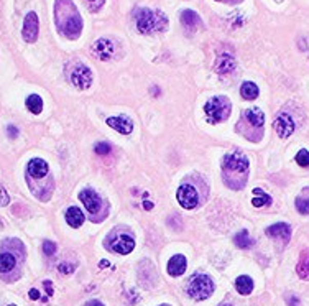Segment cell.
I'll return each instance as SVG.
<instances>
[{
  "label": "cell",
  "instance_id": "obj_1",
  "mask_svg": "<svg viewBox=\"0 0 309 306\" xmlns=\"http://www.w3.org/2000/svg\"><path fill=\"white\" fill-rule=\"evenodd\" d=\"M54 20H56L59 33L68 36L69 40H74L81 35L83 18L73 0H56V4H54Z\"/></svg>",
  "mask_w": 309,
  "mask_h": 306
},
{
  "label": "cell",
  "instance_id": "obj_8",
  "mask_svg": "<svg viewBox=\"0 0 309 306\" xmlns=\"http://www.w3.org/2000/svg\"><path fill=\"white\" fill-rule=\"evenodd\" d=\"M176 198L179 201V204L183 206L184 209H194L199 202V198H197V191L196 188L191 185H181Z\"/></svg>",
  "mask_w": 309,
  "mask_h": 306
},
{
  "label": "cell",
  "instance_id": "obj_32",
  "mask_svg": "<svg viewBox=\"0 0 309 306\" xmlns=\"http://www.w3.org/2000/svg\"><path fill=\"white\" fill-rule=\"evenodd\" d=\"M58 270H59L61 273H73V272H74V265H73V263H66V262H63V263H59Z\"/></svg>",
  "mask_w": 309,
  "mask_h": 306
},
{
  "label": "cell",
  "instance_id": "obj_38",
  "mask_svg": "<svg viewBox=\"0 0 309 306\" xmlns=\"http://www.w3.org/2000/svg\"><path fill=\"white\" fill-rule=\"evenodd\" d=\"M86 306H104V304H102L100 301H97V300H92V301H89V303H87Z\"/></svg>",
  "mask_w": 309,
  "mask_h": 306
},
{
  "label": "cell",
  "instance_id": "obj_26",
  "mask_svg": "<svg viewBox=\"0 0 309 306\" xmlns=\"http://www.w3.org/2000/svg\"><path fill=\"white\" fill-rule=\"evenodd\" d=\"M27 109L31 114H42L43 111V100L36 94H31V96L27 99Z\"/></svg>",
  "mask_w": 309,
  "mask_h": 306
},
{
  "label": "cell",
  "instance_id": "obj_4",
  "mask_svg": "<svg viewBox=\"0 0 309 306\" xmlns=\"http://www.w3.org/2000/svg\"><path fill=\"white\" fill-rule=\"evenodd\" d=\"M232 111V104L225 96H216L209 99L204 106L205 119L209 124H220L229 119Z\"/></svg>",
  "mask_w": 309,
  "mask_h": 306
},
{
  "label": "cell",
  "instance_id": "obj_36",
  "mask_svg": "<svg viewBox=\"0 0 309 306\" xmlns=\"http://www.w3.org/2000/svg\"><path fill=\"white\" fill-rule=\"evenodd\" d=\"M45 288H46V292H48V295H53V287H51V281H45Z\"/></svg>",
  "mask_w": 309,
  "mask_h": 306
},
{
  "label": "cell",
  "instance_id": "obj_24",
  "mask_svg": "<svg viewBox=\"0 0 309 306\" xmlns=\"http://www.w3.org/2000/svg\"><path fill=\"white\" fill-rule=\"evenodd\" d=\"M296 209L301 214H309V188H304L296 198Z\"/></svg>",
  "mask_w": 309,
  "mask_h": 306
},
{
  "label": "cell",
  "instance_id": "obj_39",
  "mask_svg": "<svg viewBox=\"0 0 309 306\" xmlns=\"http://www.w3.org/2000/svg\"><path fill=\"white\" fill-rule=\"evenodd\" d=\"M296 304H298V298L293 296L291 300H290V306H296Z\"/></svg>",
  "mask_w": 309,
  "mask_h": 306
},
{
  "label": "cell",
  "instance_id": "obj_41",
  "mask_svg": "<svg viewBox=\"0 0 309 306\" xmlns=\"http://www.w3.org/2000/svg\"><path fill=\"white\" fill-rule=\"evenodd\" d=\"M220 306H231V304H220Z\"/></svg>",
  "mask_w": 309,
  "mask_h": 306
},
{
  "label": "cell",
  "instance_id": "obj_10",
  "mask_svg": "<svg viewBox=\"0 0 309 306\" xmlns=\"http://www.w3.org/2000/svg\"><path fill=\"white\" fill-rule=\"evenodd\" d=\"M273 127L276 130V133L281 137V138H288L293 132H295V122H293L291 115L290 114H278V117L275 119Z\"/></svg>",
  "mask_w": 309,
  "mask_h": 306
},
{
  "label": "cell",
  "instance_id": "obj_5",
  "mask_svg": "<svg viewBox=\"0 0 309 306\" xmlns=\"http://www.w3.org/2000/svg\"><path fill=\"white\" fill-rule=\"evenodd\" d=\"M214 292V283L211 277L197 273V275L191 277L188 283V295L194 298V300H205L209 298Z\"/></svg>",
  "mask_w": 309,
  "mask_h": 306
},
{
  "label": "cell",
  "instance_id": "obj_42",
  "mask_svg": "<svg viewBox=\"0 0 309 306\" xmlns=\"http://www.w3.org/2000/svg\"><path fill=\"white\" fill-rule=\"evenodd\" d=\"M10 306H17V304H10Z\"/></svg>",
  "mask_w": 309,
  "mask_h": 306
},
{
  "label": "cell",
  "instance_id": "obj_2",
  "mask_svg": "<svg viewBox=\"0 0 309 306\" xmlns=\"http://www.w3.org/2000/svg\"><path fill=\"white\" fill-rule=\"evenodd\" d=\"M224 181L232 190H242L247 185L249 176V160L242 152L227 153L222 160Z\"/></svg>",
  "mask_w": 309,
  "mask_h": 306
},
{
  "label": "cell",
  "instance_id": "obj_30",
  "mask_svg": "<svg viewBox=\"0 0 309 306\" xmlns=\"http://www.w3.org/2000/svg\"><path fill=\"white\" fill-rule=\"evenodd\" d=\"M94 150H96L97 155H109L112 152V147H110L107 142H99L96 147H94Z\"/></svg>",
  "mask_w": 309,
  "mask_h": 306
},
{
  "label": "cell",
  "instance_id": "obj_7",
  "mask_svg": "<svg viewBox=\"0 0 309 306\" xmlns=\"http://www.w3.org/2000/svg\"><path fill=\"white\" fill-rule=\"evenodd\" d=\"M109 249L112 250V252L127 255V254H130L133 249H135V240H133L130 235H127V234H117L109 240Z\"/></svg>",
  "mask_w": 309,
  "mask_h": 306
},
{
  "label": "cell",
  "instance_id": "obj_33",
  "mask_svg": "<svg viewBox=\"0 0 309 306\" xmlns=\"http://www.w3.org/2000/svg\"><path fill=\"white\" fill-rule=\"evenodd\" d=\"M9 202H10L9 193H7L4 188H0V204H2V206H7Z\"/></svg>",
  "mask_w": 309,
  "mask_h": 306
},
{
  "label": "cell",
  "instance_id": "obj_37",
  "mask_svg": "<svg viewBox=\"0 0 309 306\" xmlns=\"http://www.w3.org/2000/svg\"><path fill=\"white\" fill-rule=\"evenodd\" d=\"M153 206H155L153 202H148V201H145V202H143V209H147V211L153 209Z\"/></svg>",
  "mask_w": 309,
  "mask_h": 306
},
{
  "label": "cell",
  "instance_id": "obj_13",
  "mask_svg": "<svg viewBox=\"0 0 309 306\" xmlns=\"http://www.w3.org/2000/svg\"><path fill=\"white\" fill-rule=\"evenodd\" d=\"M107 125L112 127L114 130H117L118 133H122V135H129V133H132V130H133V122L127 115L109 117Z\"/></svg>",
  "mask_w": 309,
  "mask_h": 306
},
{
  "label": "cell",
  "instance_id": "obj_19",
  "mask_svg": "<svg viewBox=\"0 0 309 306\" xmlns=\"http://www.w3.org/2000/svg\"><path fill=\"white\" fill-rule=\"evenodd\" d=\"M296 273L301 280H309V249L299 255V262L296 265Z\"/></svg>",
  "mask_w": 309,
  "mask_h": 306
},
{
  "label": "cell",
  "instance_id": "obj_40",
  "mask_svg": "<svg viewBox=\"0 0 309 306\" xmlns=\"http://www.w3.org/2000/svg\"><path fill=\"white\" fill-rule=\"evenodd\" d=\"M109 265V262L107 260H102V262H99V267H100V269H102V267H107Z\"/></svg>",
  "mask_w": 309,
  "mask_h": 306
},
{
  "label": "cell",
  "instance_id": "obj_28",
  "mask_svg": "<svg viewBox=\"0 0 309 306\" xmlns=\"http://www.w3.org/2000/svg\"><path fill=\"white\" fill-rule=\"evenodd\" d=\"M234 242H235V246H237V247H240V249H249V247L253 246V240L250 239V235H249L247 231H240V232H237V234H235V237H234Z\"/></svg>",
  "mask_w": 309,
  "mask_h": 306
},
{
  "label": "cell",
  "instance_id": "obj_14",
  "mask_svg": "<svg viewBox=\"0 0 309 306\" xmlns=\"http://www.w3.org/2000/svg\"><path fill=\"white\" fill-rule=\"evenodd\" d=\"M266 235L272 239H281L283 244H288L290 242V235H291V227L284 222H278L273 224L266 229Z\"/></svg>",
  "mask_w": 309,
  "mask_h": 306
},
{
  "label": "cell",
  "instance_id": "obj_18",
  "mask_svg": "<svg viewBox=\"0 0 309 306\" xmlns=\"http://www.w3.org/2000/svg\"><path fill=\"white\" fill-rule=\"evenodd\" d=\"M186 258L183 255H174L168 262V273L171 277H179L186 272Z\"/></svg>",
  "mask_w": 309,
  "mask_h": 306
},
{
  "label": "cell",
  "instance_id": "obj_35",
  "mask_svg": "<svg viewBox=\"0 0 309 306\" xmlns=\"http://www.w3.org/2000/svg\"><path fill=\"white\" fill-rule=\"evenodd\" d=\"M7 133L12 137V138H17V135H18V130L15 129V127H9V130H7Z\"/></svg>",
  "mask_w": 309,
  "mask_h": 306
},
{
  "label": "cell",
  "instance_id": "obj_20",
  "mask_svg": "<svg viewBox=\"0 0 309 306\" xmlns=\"http://www.w3.org/2000/svg\"><path fill=\"white\" fill-rule=\"evenodd\" d=\"M66 222L71 226V227H81L83 226V222H84V214L81 213V209L79 208H69L68 211H66Z\"/></svg>",
  "mask_w": 309,
  "mask_h": 306
},
{
  "label": "cell",
  "instance_id": "obj_22",
  "mask_svg": "<svg viewBox=\"0 0 309 306\" xmlns=\"http://www.w3.org/2000/svg\"><path fill=\"white\" fill-rule=\"evenodd\" d=\"M258 94H260V91H258V86H257L255 83L247 81V83L242 84V88H240V96H242L243 99H247V100H255V99L258 97Z\"/></svg>",
  "mask_w": 309,
  "mask_h": 306
},
{
  "label": "cell",
  "instance_id": "obj_25",
  "mask_svg": "<svg viewBox=\"0 0 309 306\" xmlns=\"http://www.w3.org/2000/svg\"><path fill=\"white\" fill-rule=\"evenodd\" d=\"M15 263H17V260H15V257L12 254L9 252L0 254V272L2 273L12 272L15 269Z\"/></svg>",
  "mask_w": 309,
  "mask_h": 306
},
{
  "label": "cell",
  "instance_id": "obj_6",
  "mask_svg": "<svg viewBox=\"0 0 309 306\" xmlns=\"http://www.w3.org/2000/svg\"><path fill=\"white\" fill-rule=\"evenodd\" d=\"M71 77V83L73 86H76L77 89H87L89 86L92 84V73L91 69L87 68L83 63H76L73 71L69 74Z\"/></svg>",
  "mask_w": 309,
  "mask_h": 306
},
{
  "label": "cell",
  "instance_id": "obj_3",
  "mask_svg": "<svg viewBox=\"0 0 309 306\" xmlns=\"http://www.w3.org/2000/svg\"><path fill=\"white\" fill-rule=\"evenodd\" d=\"M135 22L140 33L148 35L153 31H163L168 28V18L160 10L138 9L135 12Z\"/></svg>",
  "mask_w": 309,
  "mask_h": 306
},
{
  "label": "cell",
  "instance_id": "obj_43",
  "mask_svg": "<svg viewBox=\"0 0 309 306\" xmlns=\"http://www.w3.org/2000/svg\"><path fill=\"white\" fill-rule=\"evenodd\" d=\"M89 2H94V0H89Z\"/></svg>",
  "mask_w": 309,
  "mask_h": 306
},
{
  "label": "cell",
  "instance_id": "obj_12",
  "mask_svg": "<svg viewBox=\"0 0 309 306\" xmlns=\"http://www.w3.org/2000/svg\"><path fill=\"white\" fill-rule=\"evenodd\" d=\"M79 199L83 201V204L87 209V213H89L91 216H96L100 211V206H102L100 198L97 196V193H94L92 190L81 191V193H79Z\"/></svg>",
  "mask_w": 309,
  "mask_h": 306
},
{
  "label": "cell",
  "instance_id": "obj_31",
  "mask_svg": "<svg viewBox=\"0 0 309 306\" xmlns=\"http://www.w3.org/2000/svg\"><path fill=\"white\" fill-rule=\"evenodd\" d=\"M43 252L46 255H54V252H56V244H54V242L46 240L43 244Z\"/></svg>",
  "mask_w": 309,
  "mask_h": 306
},
{
  "label": "cell",
  "instance_id": "obj_29",
  "mask_svg": "<svg viewBox=\"0 0 309 306\" xmlns=\"http://www.w3.org/2000/svg\"><path fill=\"white\" fill-rule=\"evenodd\" d=\"M295 160H296V163L299 165V167L307 168L309 167V152L307 150H299Z\"/></svg>",
  "mask_w": 309,
  "mask_h": 306
},
{
  "label": "cell",
  "instance_id": "obj_17",
  "mask_svg": "<svg viewBox=\"0 0 309 306\" xmlns=\"http://www.w3.org/2000/svg\"><path fill=\"white\" fill-rule=\"evenodd\" d=\"M243 119L249 120V124L253 129H258L261 132V127L265 124V114L260 111V109H250V111L243 112Z\"/></svg>",
  "mask_w": 309,
  "mask_h": 306
},
{
  "label": "cell",
  "instance_id": "obj_21",
  "mask_svg": "<svg viewBox=\"0 0 309 306\" xmlns=\"http://www.w3.org/2000/svg\"><path fill=\"white\" fill-rule=\"evenodd\" d=\"M235 290L240 295H250L253 290V280L247 275H240L235 280Z\"/></svg>",
  "mask_w": 309,
  "mask_h": 306
},
{
  "label": "cell",
  "instance_id": "obj_9",
  "mask_svg": "<svg viewBox=\"0 0 309 306\" xmlns=\"http://www.w3.org/2000/svg\"><path fill=\"white\" fill-rule=\"evenodd\" d=\"M38 30H39V23H38V15L35 12H30L25 17V23H23V40L27 43H35L38 38Z\"/></svg>",
  "mask_w": 309,
  "mask_h": 306
},
{
  "label": "cell",
  "instance_id": "obj_11",
  "mask_svg": "<svg viewBox=\"0 0 309 306\" xmlns=\"http://www.w3.org/2000/svg\"><path fill=\"white\" fill-rule=\"evenodd\" d=\"M92 51L99 59L109 61L112 59L115 54V45L110 40H107V38H100V40H97L92 45Z\"/></svg>",
  "mask_w": 309,
  "mask_h": 306
},
{
  "label": "cell",
  "instance_id": "obj_27",
  "mask_svg": "<svg viewBox=\"0 0 309 306\" xmlns=\"http://www.w3.org/2000/svg\"><path fill=\"white\" fill-rule=\"evenodd\" d=\"M181 20H183L184 27H188V28H196L201 22V18L197 17V13H194L193 10H184L181 13Z\"/></svg>",
  "mask_w": 309,
  "mask_h": 306
},
{
  "label": "cell",
  "instance_id": "obj_15",
  "mask_svg": "<svg viewBox=\"0 0 309 306\" xmlns=\"http://www.w3.org/2000/svg\"><path fill=\"white\" fill-rule=\"evenodd\" d=\"M48 171H50L48 163L42 158H33L28 163V168H27L28 176H33V178H46Z\"/></svg>",
  "mask_w": 309,
  "mask_h": 306
},
{
  "label": "cell",
  "instance_id": "obj_34",
  "mask_svg": "<svg viewBox=\"0 0 309 306\" xmlns=\"http://www.w3.org/2000/svg\"><path fill=\"white\" fill-rule=\"evenodd\" d=\"M28 295H30V298H31V300H39V292H38L36 288H31Z\"/></svg>",
  "mask_w": 309,
  "mask_h": 306
},
{
  "label": "cell",
  "instance_id": "obj_16",
  "mask_svg": "<svg viewBox=\"0 0 309 306\" xmlns=\"http://www.w3.org/2000/svg\"><path fill=\"white\" fill-rule=\"evenodd\" d=\"M235 69V59L231 56V54H220L216 61V71L219 74H231Z\"/></svg>",
  "mask_w": 309,
  "mask_h": 306
},
{
  "label": "cell",
  "instance_id": "obj_23",
  "mask_svg": "<svg viewBox=\"0 0 309 306\" xmlns=\"http://www.w3.org/2000/svg\"><path fill=\"white\" fill-rule=\"evenodd\" d=\"M253 194H255V198L252 199V204L255 208H261V206H268V204H272V196H268L263 190H258V188H255L253 190Z\"/></svg>",
  "mask_w": 309,
  "mask_h": 306
}]
</instances>
